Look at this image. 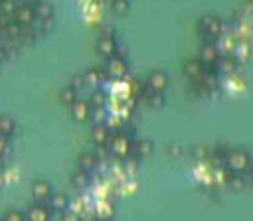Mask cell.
Segmentation results:
<instances>
[{"mask_svg":"<svg viewBox=\"0 0 253 221\" xmlns=\"http://www.w3.org/2000/svg\"><path fill=\"white\" fill-rule=\"evenodd\" d=\"M223 164H225L229 174H243L251 168V154L243 148H233L227 152Z\"/></svg>","mask_w":253,"mask_h":221,"instance_id":"cell-1","label":"cell"},{"mask_svg":"<svg viewBox=\"0 0 253 221\" xmlns=\"http://www.w3.org/2000/svg\"><path fill=\"white\" fill-rule=\"evenodd\" d=\"M132 142H134V140L130 138L128 132H117V134L111 136L107 148H109V152H111L115 158L125 160V158H128V156L132 154Z\"/></svg>","mask_w":253,"mask_h":221,"instance_id":"cell-2","label":"cell"},{"mask_svg":"<svg viewBox=\"0 0 253 221\" xmlns=\"http://www.w3.org/2000/svg\"><path fill=\"white\" fill-rule=\"evenodd\" d=\"M221 30H223V22H221L217 16H213V14H206V16H202L200 22H198V32H200L204 37H208V39L219 37V36H221Z\"/></svg>","mask_w":253,"mask_h":221,"instance_id":"cell-3","label":"cell"},{"mask_svg":"<svg viewBox=\"0 0 253 221\" xmlns=\"http://www.w3.org/2000/svg\"><path fill=\"white\" fill-rule=\"evenodd\" d=\"M103 71H105V77H109V79H113V81H119V79H123V77L128 73V65H126V59L115 53V55L107 57Z\"/></svg>","mask_w":253,"mask_h":221,"instance_id":"cell-4","label":"cell"},{"mask_svg":"<svg viewBox=\"0 0 253 221\" xmlns=\"http://www.w3.org/2000/svg\"><path fill=\"white\" fill-rule=\"evenodd\" d=\"M117 49H119V41H117V37H115L113 32H103V34L97 37V51H99L101 57L107 59V57L115 55Z\"/></svg>","mask_w":253,"mask_h":221,"instance_id":"cell-5","label":"cell"},{"mask_svg":"<svg viewBox=\"0 0 253 221\" xmlns=\"http://www.w3.org/2000/svg\"><path fill=\"white\" fill-rule=\"evenodd\" d=\"M69 112H71V118L75 122H87L91 118V112H93V107L89 105L87 99H75L71 105H69Z\"/></svg>","mask_w":253,"mask_h":221,"instance_id":"cell-6","label":"cell"},{"mask_svg":"<svg viewBox=\"0 0 253 221\" xmlns=\"http://www.w3.org/2000/svg\"><path fill=\"white\" fill-rule=\"evenodd\" d=\"M30 191H32V197H34V201H42V203H47L49 195L53 193V185H51V182H47L45 178H38V180H34V182H32V185H30Z\"/></svg>","mask_w":253,"mask_h":221,"instance_id":"cell-7","label":"cell"},{"mask_svg":"<svg viewBox=\"0 0 253 221\" xmlns=\"http://www.w3.org/2000/svg\"><path fill=\"white\" fill-rule=\"evenodd\" d=\"M144 87L152 93H164L168 89V75L162 69H154V71L148 73V77L144 81Z\"/></svg>","mask_w":253,"mask_h":221,"instance_id":"cell-8","label":"cell"},{"mask_svg":"<svg viewBox=\"0 0 253 221\" xmlns=\"http://www.w3.org/2000/svg\"><path fill=\"white\" fill-rule=\"evenodd\" d=\"M26 221H49L51 219V209L47 203H42V201H34L26 211Z\"/></svg>","mask_w":253,"mask_h":221,"instance_id":"cell-9","label":"cell"},{"mask_svg":"<svg viewBox=\"0 0 253 221\" xmlns=\"http://www.w3.org/2000/svg\"><path fill=\"white\" fill-rule=\"evenodd\" d=\"M12 20L14 22H18L20 26H24V28H30L34 22H36V12H34V6H30V4H16V10H14V14H12Z\"/></svg>","mask_w":253,"mask_h":221,"instance_id":"cell-10","label":"cell"},{"mask_svg":"<svg viewBox=\"0 0 253 221\" xmlns=\"http://www.w3.org/2000/svg\"><path fill=\"white\" fill-rule=\"evenodd\" d=\"M219 57H221V53H219V45H217V43H213V41H204V43L200 45V55H198V59H200L204 65H215Z\"/></svg>","mask_w":253,"mask_h":221,"instance_id":"cell-11","label":"cell"},{"mask_svg":"<svg viewBox=\"0 0 253 221\" xmlns=\"http://www.w3.org/2000/svg\"><path fill=\"white\" fill-rule=\"evenodd\" d=\"M184 75L192 81H202L204 77V63L198 57H192L184 63Z\"/></svg>","mask_w":253,"mask_h":221,"instance_id":"cell-12","label":"cell"},{"mask_svg":"<svg viewBox=\"0 0 253 221\" xmlns=\"http://www.w3.org/2000/svg\"><path fill=\"white\" fill-rule=\"evenodd\" d=\"M111 136H113V130L107 124H95L93 130H91V140L97 146H107L109 140H111Z\"/></svg>","mask_w":253,"mask_h":221,"instance_id":"cell-13","label":"cell"},{"mask_svg":"<svg viewBox=\"0 0 253 221\" xmlns=\"http://www.w3.org/2000/svg\"><path fill=\"white\" fill-rule=\"evenodd\" d=\"M34 12H36V22H51L53 20V6L49 2L40 0L34 6Z\"/></svg>","mask_w":253,"mask_h":221,"instance_id":"cell-14","label":"cell"},{"mask_svg":"<svg viewBox=\"0 0 253 221\" xmlns=\"http://www.w3.org/2000/svg\"><path fill=\"white\" fill-rule=\"evenodd\" d=\"M103 79H105L103 67H89V69L83 73V81H85V85H89V87H99V85L103 83Z\"/></svg>","mask_w":253,"mask_h":221,"instance_id":"cell-15","label":"cell"},{"mask_svg":"<svg viewBox=\"0 0 253 221\" xmlns=\"http://www.w3.org/2000/svg\"><path fill=\"white\" fill-rule=\"evenodd\" d=\"M152 142L148 140V138H138V140H134L132 142V152L142 160V158H148L150 154H152Z\"/></svg>","mask_w":253,"mask_h":221,"instance_id":"cell-16","label":"cell"},{"mask_svg":"<svg viewBox=\"0 0 253 221\" xmlns=\"http://www.w3.org/2000/svg\"><path fill=\"white\" fill-rule=\"evenodd\" d=\"M97 162H99V156L95 152H83L77 158V168H81L85 172H91V170H95Z\"/></svg>","mask_w":253,"mask_h":221,"instance_id":"cell-17","label":"cell"},{"mask_svg":"<svg viewBox=\"0 0 253 221\" xmlns=\"http://www.w3.org/2000/svg\"><path fill=\"white\" fill-rule=\"evenodd\" d=\"M47 205H49V209L51 211H63V209H67V205H69V197H67V193H51L49 195V199H47Z\"/></svg>","mask_w":253,"mask_h":221,"instance_id":"cell-18","label":"cell"},{"mask_svg":"<svg viewBox=\"0 0 253 221\" xmlns=\"http://www.w3.org/2000/svg\"><path fill=\"white\" fill-rule=\"evenodd\" d=\"M16 128H18V124H16V120L10 116V114H0V134L2 136H14V132H16Z\"/></svg>","mask_w":253,"mask_h":221,"instance_id":"cell-19","label":"cell"},{"mask_svg":"<svg viewBox=\"0 0 253 221\" xmlns=\"http://www.w3.org/2000/svg\"><path fill=\"white\" fill-rule=\"evenodd\" d=\"M215 67H217V73H231V71H235L237 61H235V57L225 55V57H219V59H217Z\"/></svg>","mask_w":253,"mask_h":221,"instance_id":"cell-20","label":"cell"},{"mask_svg":"<svg viewBox=\"0 0 253 221\" xmlns=\"http://www.w3.org/2000/svg\"><path fill=\"white\" fill-rule=\"evenodd\" d=\"M77 97H79V91L73 89L71 85H65V87L59 91V103H61V105H67V107H69Z\"/></svg>","mask_w":253,"mask_h":221,"instance_id":"cell-21","label":"cell"},{"mask_svg":"<svg viewBox=\"0 0 253 221\" xmlns=\"http://www.w3.org/2000/svg\"><path fill=\"white\" fill-rule=\"evenodd\" d=\"M105 103H107V95H105L103 91L95 89V91L91 93V97H89V105H91L93 109H103Z\"/></svg>","mask_w":253,"mask_h":221,"instance_id":"cell-22","label":"cell"},{"mask_svg":"<svg viewBox=\"0 0 253 221\" xmlns=\"http://www.w3.org/2000/svg\"><path fill=\"white\" fill-rule=\"evenodd\" d=\"M87 174L89 172H85V170H81V168H77L73 174H71V184L73 185H77V187H83L87 182H89V178H87Z\"/></svg>","mask_w":253,"mask_h":221,"instance_id":"cell-23","label":"cell"},{"mask_svg":"<svg viewBox=\"0 0 253 221\" xmlns=\"http://www.w3.org/2000/svg\"><path fill=\"white\" fill-rule=\"evenodd\" d=\"M0 221H26V215L20 209H8Z\"/></svg>","mask_w":253,"mask_h":221,"instance_id":"cell-24","label":"cell"},{"mask_svg":"<svg viewBox=\"0 0 253 221\" xmlns=\"http://www.w3.org/2000/svg\"><path fill=\"white\" fill-rule=\"evenodd\" d=\"M227 180H229V185H231L233 189H243V187H245V178H243L241 174H231Z\"/></svg>","mask_w":253,"mask_h":221,"instance_id":"cell-25","label":"cell"},{"mask_svg":"<svg viewBox=\"0 0 253 221\" xmlns=\"http://www.w3.org/2000/svg\"><path fill=\"white\" fill-rule=\"evenodd\" d=\"M111 10L115 12V14H125L126 10H128V0H113L111 2Z\"/></svg>","mask_w":253,"mask_h":221,"instance_id":"cell-26","label":"cell"},{"mask_svg":"<svg viewBox=\"0 0 253 221\" xmlns=\"http://www.w3.org/2000/svg\"><path fill=\"white\" fill-rule=\"evenodd\" d=\"M59 221H83L81 215L77 211H71V209H63L61 215H59Z\"/></svg>","mask_w":253,"mask_h":221,"instance_id":"cell-27","label":"cell"},{"mask_svg":"<svg viewBox=\"0 0 253 221\" xmlns=\"http://www.w3.org/2000/svg\"><path fill=\"white\" fill-rule=\"evenodd\" d=\"M192 156L198 158V160H204V158H208V148L202 146V144H196V146L192 148Z\"/></svg>","mask_w":253,"mask_h":221,"instance_id":"cell-28","label":"cell"},{"mask_svg":"<svg viewBox=\"0 0 253 221\" xmlns=\"http://www.w3.org/2000/svg\"><path fill=\"white\" fill-rule=\"evenodd\" d=\"M69 85H71L73 89H77V91H81V89L85 87V81H83V75H77V77H73Z\"/></svg>","mask_w":253,"mask_h":221,"instance_id":"cell-29","label":"cell"},{"mask_svg":"<svg viewBox=\"0 0 253 221\" xmlns=\"http://www.w3.org/2000/svg\"><path fill=\"white\" fill-rule=\"evenodd\" d=\"M8 148H10V138L0 134V156H4L8 152Z\"/></svg>","mask_w":253,"mask_h":221,"instance_id":"cell-30","label":"cell"},{"mask_svg":"<svg viewBox=\"0 0 253 221\" xmlns=\"http://www.w3.org/2000/svg\"><path fill=\"white\" fill-rule=\"evenodd\" d=\"M22 2H24V4H30V6H36L40 0H22Z\"/></svg>","mask_w":253,"mask_h":221,"instance_id":"cell-31","label":"cell"},{"mask_svg":"<svg viewBox=\"0 0 253 221\" xmlns=\"http://www.w3.org/2000/svg\"><path fill=\"white\" fill-rule=\"evenodd\" d=\"M83 221H101L99 217H95V215H91V217H87V219H83Z\"/></svg>","mask_w":253,"mask_h":221,"instance_id":"cell-32","label":"cell"},{"mask_svg":"<svg viewBox=\"0 0 253 221\" xmlns=\"http://www.w3.org/2000/svg\"><path fill=\"white\" fill-rule=\"evenodd\" d=\"M245 2H247V4H249V6H253V0H245Z\"/></svg>","mask_w":253,"mask_h":221,"instance_id":"cell-33","label":"cell"},{"mask_svg":"<svg viewBox=\"0 0 253 221\" xmlns=\"http://www.w3.org/2000/svg\"><path fill=\"white\" fill-rule=\"evenodd\" d=\"M251 184H253V172H251Z\"/></svg>","mask_w":253,"mask_h":221,"instance_id":"cell-34","label":"cell"}]
</instances>
